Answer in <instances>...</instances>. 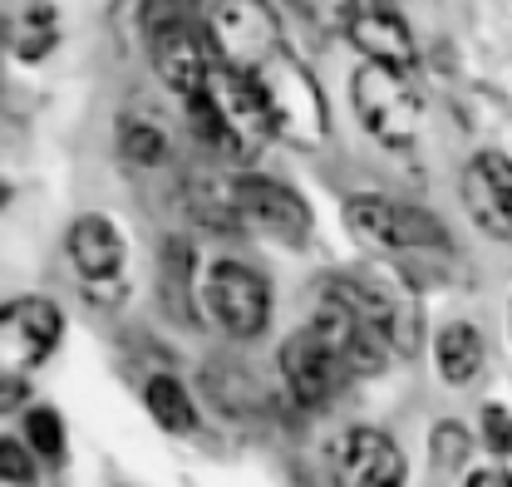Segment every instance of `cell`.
Here are the masks:
<instances>
[{
  "instance_id": "obj_5",
  "label": "cell",
  "mask_w": 512,
  "mask_h": 487,
  "mask_svg": "<svg viewBox=\"0 0 512 487\" xmlns=\"http://www.w3.org/2000/svg\"><path fill=\"white\" fill-rule=\"evenodd\" d=\"M350 104H355L360 128L389 153H409L424 133V104H419L414 74H399L384 64H360L350 74Z\"/></svg>"
},
{
  "instance_id": "obj_24",
  "label": "cell",
  "mask_w": 512,
  "mask_h": 487,
  "mask_svg": "<svg viewBox=\"0 0 512 487\" xmlns=\"http://www.w3.org/2000/svg\"><path fill=\"white\" fill-rule=\"evenodd\" d=\"M429 448H434V463H439V468H458L463 453H468V428L463 424H439Z\"/></svg>"
},
{
  "instance_id": "obj_6",
  "label": "cell",
  "mask_w": 512,
  "mask_h": 487,
  "mask_svg": "<svg viewBox=\"0 0 512 487\" xmlns=\"http://www.w3.org/2000/svg\"><path fill=\"white\" fill-rule=\"evenodd\" d=\"M207 45L212 60L242 74H256L276 50H286L271 0H217L207 15Z\"/></svg>"
},
{
  "instance_id": "obj_4",
  "label": "cell",
  "mask_w": 512,
  "mask_h": 487,
  "mask_svg": "<svg viewBox=\"0 0 512 487\" xmlns=\"http://www.w3.org/2000/svg\"><path fill=\"white\" fill-rule=\"evenodd\" d=\"M256 89L266 99V114L281 143L291 148H320L330 138V104L325 89L316 84V74L306 69L301 55L276 50L271 60L256 69Z\"/></svg>"
},
{
  "instance_id": "obj_15",
  "label": "cell",
  "mask_w": 512,
  "mask_h": 487,
  "mask_svg": "<svg viewBox=\"0 0 512 487\" xmlns=\"http://www.w3.org/2000/svg\"><path fill=\"white\" fill-rule=\"evenodd\" d=\"M345 30H350V45L365 55V64H384V69H399V74L419 69V45H414V35H409L399 10H365V5H355Z\"/></svg>"
},
{
  "instance_id": "obj_9",
  "label": "cell",
  "mask_w": 512,
  "mask_h": 487,
  "mask_svg": "<svg viewBox=\"0 0 512 487\" xmlns=\"http://www.w3.org/2000/svg\"><path fill=\"white\" fill-rule=\"evenodd\" d=\"M202 94L212 99V109L222 114L227 133H232V163H252L256 153L276 138L266 99L256 89V74H242V69H227V64L212 60V74H207Z\"/></svg>"
},
{
  "instance_id": "obj_2",
  "label": "cell",
  "mask_w": 512,
  "mask_h": 487,
  "mask_svg": "<svg viewBox=\"0 0 512 487\" xmlns=\"http://www.w3.org/2000/svg\"><path fill=\"white\" fill-rule=\"evenodd\" d=\"M350 237L380 251V256H394V261H424V256H448L453 251V237H448L444 217L429 212V207H414V202H399V197H384V192H360L340 207Z\"/></svg>"
},
{
  "instance_id": "obj_18",
  "label": "cell",
  "mask_w": 512,
  "mask_h": 487,
  "mask_svg": "<svg viewBox=\"0 0 512 487\" xmlns=\"http://www.w3.org/2000/svg\"><path fill=\"white\" fill-rule=\"evenodd\" d=\"M114 143H119V158L138 173H153L173 158V143L163 133V123H153L148 114H119L114 123Z\"/></svg>"
},
{
  "instance_id": "obj_21",
  "label": "cell",
  "mask_w": 512,
  "mask_h": 487,
  "mask_svg": "<svg viewBox=\"0 0 512 487\" xmlns=\"http://www.w3.org/2000/svg\"><path fill=\"white\" fill-rule=\"evenodd\" d=\"M143 404H148V414L158 419V428H168V433H192V428H197V404H192V394L173 374L148 379Z\"/></svg>"
},
{
  "instance_id": "obj_3",
  "label": "cell",
  "mask_w": 512,
  "mask_h": 487,
  "mask_svg": "<svg viewBox=\"0 0 512 487\" xmlns=\"http://www.w3.org/2000/svg\"><path fill=\"white\" fill-rule=\"evenodd\" d=\"M143 40L158 79L192 104L207 89L212 74V45H207V20L192 10V0H143Z\"/></svg>"
},
{
  "instance_id": "obj_16",
  "label": "cell",
  "mask_w": 512,
  "mask_h": 487,
  "mask_svg": "<svg viewBox=\"0 0 512 487\" xmlns=\"http://www.w3.org/2000/svg\"><path fill=\"white\" fill-rule=\"evenodd\" d=\"M320 335L335 345V355L345 360V369L355 374V379H370V374H380L389 365V350H384V340L370 330V325H360L350 310H340V305H320V315L311 320Z\"/></svg>"
},
{
  "instance_id": "obj_11",
  "label": "cell",
  "mask_w": 512,
  "mask_h": 487,
  "mask_svg": "<svg viewBox=\"0 0 512 487\" xmlns=\"http://www.w3.org/2000/svg\"><path fill=\"white\" fill-rule=\"evenodd\" d=\"M330 478L335 487H404L409 483V458L404 448L380 428H345L330 443Z\"/></svg>"
},
{
  "instance_id": "obj_7",
  "label": "cell",
  "mask_w": 512,
  "mask_h": 487,
  "mask_svg": "<svg viewBox=\"0 0 512 487\" xmlns=\"http://www.w3.org/2000/svg\"><path fill=\"white\" fill-rule=\"evenodd\" d=\"M227 192H232V207L247 232L276 237L286 246H301L311 237V207L291 183L266 178V173H237V178H227Z\"/></svg>"
},
{
  "instance_id": "obj_20",
  "label": "cell",
  "mask_w": 512,
  "mask_h": 487,
  "mask_svg": "<svg viewBox=\"0 0 512 487\" xmlns=\"http://www.w3.org/2000/svg\"><path fill=\"white\" fill-rule=\"evenodd\" d=\"M163 296L173 305V315L192 320L197 315V251H192L183 237H173L168 251H163Z\"/></svg>"
},
{
  "instance_id": "obj_17",
  "label": "cell",
  "mask_w": 512,
  "mask_h": 487,
  "mask_svg": "<svg viewBox=\"0 0 512 487\" xmlns=\"http://www.w3.org/2000/svg\"><path fill=\"white\" fill-rule=\"evenodd\" d=\"M60 45V15L50 0H30L10 15V55L20 64H40Z\"/></svg>"
},
{
  "instance_id": "obj_23",
  "label": "cell",
  "mask_w": 512,
  "mask_h": 487,
  "mask_svg": "<svg viewBox=\"0 0 512 487\" xmlns=\"http://www.w3.org/2000/svg\"><path fill=\"white\" fill-rule=\"evenodd\" d=\"M0 478H5L10 487H30L35 483L30 443H20V438H0Z\"/></svg>"
},
{
  "instance_id": "obj_14",
  "label": "cell",
  "mask_w": 512,
  "mask_h": 487,
  "mask_svg": "<svg viewBox=\"0 0 512 487\" xmlns=\"http://www.w3.org/2000/svg\"><path fill=\"white\" fill-rule=\"evenodd\" d=\"M463 207L493 242H512V158L478 153L463 168Z\"/></svg>"
},
{
  "instance_id": "obj_25",
  "label": "cell",
  "mask_w": 512,
  "mask_h": 487,
  "mask_svg": "<svg viewBox=\"0 0 512 487\" xmlns=\"http://www.w3.org/2000/svg\"><path fill=\"white\" fill-rule=\"evenodd\" d=\"M483 433H488V448L512 453V419L503 409H488V414H483Z\"/></svg>"
},
{
  "instance_id": "obj_1",
  "label": "cell",
  "mask_w": 512,
  "mask_h": 487,
  "mask_svg": "<svg viewBox=\"0 0 512 487\" xmlns=\"http://www.w3.org/2000/svg\"><path fill=\"white\" fill-rule=\"evenodd\" d=\"M325 301L350 310L360 325H370L389 355L399 360L419 355L424 315H419V291L404 271H340L325 281Z\"/></svg>"
},
{
  "instance_id": "obj_26",
  "label": "cell",
  "mask_w": 512,
  "mask_h": 487,
  "mask_svg": "<svg viewBox=\"0 0 512 487\" xmlns=\"http://www.w3.org/2000/svg\"><path fill=\"white\" fill-rule=\"evenodd\" d=\"M463 487H512V473H503V468H473Z\"/></svg>"
},
{
  "instance_id": "obj_27",
  "label": "cell",
  "mask_w": 512,
  "mask_h": 487,
  "mask_svg": "<svg viewBox=\"0 0 512 487\" xmlns=\"http://www.w3.org/2000/svg\"><path fill=\"white\" fill-rule=\"evenodd\" d=\"M365 10H394V0H365Z\"/></svg>"
},
{
  "instance_id": "obj_13",
  "label": "cell",
  "mask_w": 512,
  "mask_h": 487,
  "mask_svg": "<svg viewBox=\"0 0 512 487\" xmlns=\"http://www.w3.org/2000/svg\"><path fill=\"white\" fill-rule=\"evenodd\" d=\"M64 251H69L74 271L89 281V291H99V286H119V291H124L128 237L114 217H104V212L74 217L69 232H64Z\"/></svg>"
},
{
  "instance_id": "obj_12",
  "label": "cell",
  "mask_w": 512,
  "mask_h": 487,
  "mask_svg": "<svg viewBox=\"0 0 512 487\" xmlns=\"http://www.w3.org/2000/svg\"><path fill=\"white\" fill-rule=\"evenodd\" d=\"M64 335V315L50 296H15L0 310V360L10 374L45 365Z\"/></svg>"
},
{
  "instance_id": "obj_8",
  "label": "cell",
  "mask_w": 512,
  "mask_h": 487,
  "mask_svg": "<svg viewBox=\"0 0 512 487\" xmlns=\"http://www.w3.org/2000/svg\"><path fill=\"white\" fill-rule=\"evenodd\" d=\"M202 305L207 315L232 335V340H256L271 320V286L247 261H217L202 281Z\"/></svg>"
},
{
  "instance_id": "obj_22",
  "label": "cell",
  "mask_w": 512,
  "mask_h": 487,
  "mask_svg": "<svg viewBox=\"0 0 512 487\" xmlns=\"http://www.w3.org/2000/svg\"><path fill=\"white\" fill-rule=\"evenodd\" d=\"M25 443H30V453H40V458H60L64 453V424L55 409H30L25 414Z\"/></svg>"
},
{
  "instance_id": "obj_10",
  "label": "cell",
  "mask_w": 512,
  "mask_h": 487,
  "mask_svg": "<svg viewBox=\"0 0 512 487\" xmlns=\"http://www.w3.org/2000/svg\"><path fill=\"white\" fill-rule=\"evenodd\" d=\"M281 379L296 394V404L306 409H325L355 374L345 369V360L335 355V345L320 335L316 325H301L296 335H286L281 345Z\"/></svg>"
},
{
  "instance_id": "obj_19",
  "label": "cell",
  "mask_w": 512,
  "mask_h": 487,
  "mask_svg": "<svg viewBox=\"0 0 512 487\" xmlns=\"http://www.w3.org/2000/svg\"><path fill=\"white\" fill-rule=\"evenodd\" d=\"M483 335H478V325H468V320H453L439 330V340H434V360H439V374H444L448 384H473L478 374H483Z\"/></svg>"
}]
</instances>
